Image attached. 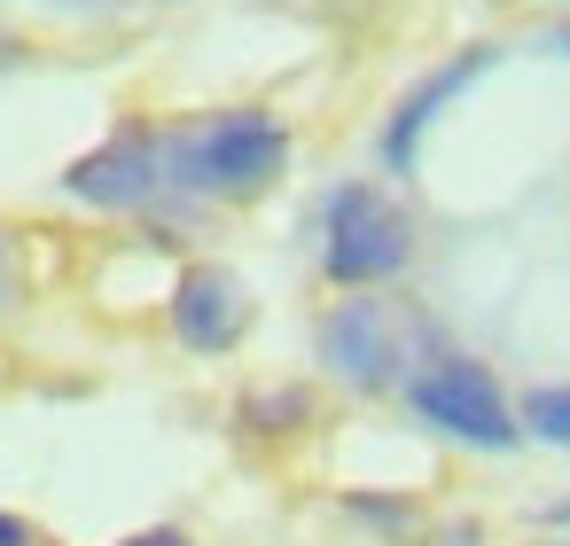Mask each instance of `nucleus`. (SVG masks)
I'll return each instance as SVG.
<instances>
[{"label":"nucleus","instance_id":"obj_13","mask_svg":"<svg viewBox=\"0 0 570 546\" xmlns=\"http://www.w3.org/2000/svg\"><path fill=\"white\" fill-rule=\"evenodd\" d=\"M0 546H40V538H32V523H24V515H0Z\"/></svg>","mask_w":570,"mask_h":546},{"label":"nucleus","instance_id":"obj_6","mask_svg":"<svg viewBox=\"0 0 570 546\" xmlns=\"http://www.w3.org/2000/svg\"><path fill=\"white\" fill-rule=\"evenodd\" d=\"M250 328V289L227 266H188L173 289V336L188 351H235Z\"/></svg>","mask_w":570,"mask_h":546},{"label":"nucleus","instance_id":"obj_16","mask_svg":"<svg viewBox=\"0 0 570 546\" xmlns=\"http://www.w3.org/2000/svg\"><path fill=\"white\" fill-rule=\"evenodd\" d=\"M554 523H570V499H562V507H554Z\"/></svg>","mask_w":570,"mask_h":546},{"label":"nucleus","instance_id":"obj_1","mask_svg":"<svg viewBox=\"0 0 570 546\" xmlns=\"http://www.w3.org/2000/svg\"><path fill=\"white\" fill-rule=\"evenodd\" d=\"M289 165V133L266 110H219L188 133H165V180L196 196H258Z\"/></svg>","mask_w":570,"mask_h":546},{"label":"nucleus","instance_id":"obj_14","mask_svg":"<svg viewBox=\"0 0 570 546\" xmlns=\"http://www.w3.org/2000/svg\"><path fill=\"white\" fill-rule=\"evenodd\" d=\"M438 546H476V523H453V530H445Z\"/></svg>","mask_w":570,"mask_h":546},{"label":"nucleus","instance_id":"obj_7","mask_svg":"<svg viewBox=\"0 0 570 546\" xmlns=\"http://www.w3.org/2000/svg\"><path fill=\"white\" fill-rule=\"evenodd\" d=\"M492 71V48H461L445 71H430V79H414L406 95H399V110H391V126H383V165L391 172H414V149H422V133H430V118L469 87V79H484Z\"/></svg>","mask_w":570,"mask_h":546},{"label":"nucleus","instance_id":"obj_3","mask_svg":"<svg viewBox=\"0 0 570 546\" xmlns=\"http://www.w3.org/2000/svg\"><path fill=\"white\" fill-rule=\"evenodd\" d=\"M406 406L430 421V429H445V437H461V445H476V453H508L523 429H515V414H508V398H500V383H492V367H476V359H438V367H422L414 383H406Z\"/></svg>","mask_w":570,"mask_h":546},{"label":"nucleus","instance_id":"obj_9","mask_svg":"<svg viewBox=\"0 0 570 546\" xmlns=\"http://www.w3.org/2000/svg\"><path fill=\"white\" fill-rule=\"evenodd\" d=\"M344 507H352L360 523H375V530H414V507H406V499H367V492H352Z\"/></svg>","mask_w":570,"mask_h":546},{"label":"nucleus","instance_id":"obj_12","mask_svg":"<svg viewBox=\"0 0 570 546\" xmlns=\"http://www.w3.org/2000/svg\"><path fill=\"white\" fill-rule=\"evenodd\" d=\"M118 546H196L188 530H134V538H118Z\"/></svg>","mask_w":570,"mask_h":546},{"label":"nucleus","instance_id":"obj_11","mask_svg":"<svg viewBox=\"0 0 570 546\" xmlns=\"http://www.w3.org/2000/svg\"><path fill=\"white\" fill-rule=\"evenodd\" d=\"M0 305H17V250H9V235H0Z\"/></svg>","mask_w":570,"mask_h":546},{"label":"nucleus","instance_id":"obj_10","mask_svg":"<svg viewBox=\"0 0 570 546\" xmlns=\"http://www.w3.org/2000/svg\"><path fill=\"white\" fill-rule=\"evenodd\" d=\"M243 421L258 429V421H305V390H274V398H250L243 406Z\"/></svg>","mask_w":570,"mask_h":546},{"label":"nucleus","instance_id":"obj_5","mask_svg":"<svg viewBox=\"0 0 570 546\" xmlns=\"http://www.w3.org/2000/svg\"><path fill=\"white\" fill-rule=\"evenodd\" d=\"M321 359L352 383V390H383L399 383V320L383 297H352L321 320Z\"/></svg>","mask_w":570,"mask_h":546},{"label":"nucleus","instance_id":"obj_4","mask_svg":"<svg viewBox=\"0 0 570 546\" xmlns=\"http://www.w3.org/2000/svg\"><path fill=\"white\" fill-rule=\"evenodd\" d=\"M63 188L79 203H95V211H141V203H157V188H165V133L157 126H118L102 149H87L63 172Z\"/></svg>","mask_w":570,"mask_h":546},{"label":"nucleus","instance_id":"obj_15","mask_svg":"<svg viewBox=\"0 0 570 546\" xmlns=\"http://www.w3.org/2000/svg\"><path fill=\"white\" fill-rule=\"evenodd\" d=\"M554 48H562V56H570V24H562V32H554Z\"/></svg>","mask_w":570,"mask_h":546},{"label":"nucleus","instance_id":"obj_2","mask_svg":"<svg viewBox=\"0 0 570 546\" xmlns=\"http://www.w3.org/2000/svg\"><path fill=\"white\" fill-rule=\"evenodd\" d=\"M406 258H414V219H406V211H399L383 188L344 180V188L328 196V227H321V274H328L336 289H375V281L406 274Z\"/></svg>","mask_w":570,"mask_h":546},{"label":"nucleus","instance_id":"obj_8","mask_svg":"<svg viewBox=\"0 0 570 546\" xmlns=\"http://www.w3.org/2000/svg\"><path fill=\"white\" fill-rule=\"evenodd\" d=\"M515 421H523L531 437H547V445H570V383H547V390H531Z\"/></svg>","mask_w":570,"mask_h":546}]
</instances>
